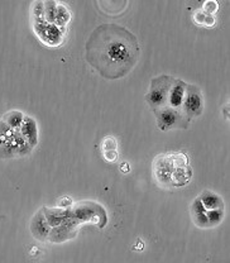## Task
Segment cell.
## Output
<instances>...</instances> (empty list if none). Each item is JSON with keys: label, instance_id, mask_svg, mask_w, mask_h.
<instances>
[{"label": "cell", "instance_id": "obj_1", "mask_svg": "<svg viewBox=\"0 0 230 263\" xmlns=\"http://www.w3.org/2000/svg\"><path fill=\"white\" fill-rule=\"evenodd\" d=\"M139 54L138 38L128 28L114 23L97 27L85 45L87 64L106 80L128 75L138 62Z\"/></svg>", "mask_w": 230, "mask_h": 263}, {"label": "cell", "instance_id": "obj_2", "mask_svg": "<svg viewBox=\"0 0 230 263\" xmlns=\"http://www.w3.org/2000/svg\"><path fill=\"white\" fill-rule=\"evenodd\" d=\"M174 82V78L166 75L158 76L150 81L149 90L146 95V101L153 110L166 106L168 104L169 91H171Z\"/></svg>", "mask_w": 230, "mask_h": 263}, {"label": "cell", "instance_id": "obj_3", "mask_svg": "<svg viewBox=\"0 0 230 263\" xmlns=\"http://www.w3.org/2000/svg\"><path fill=\"white\" fill-rule=\"evenodd\" d=\"M153 111L157 118L158 128L162 132L177 129V128H186L190 122V119L182 113L181 109H174L168 105L156 109Z\"/></svg>", "mask_w": 230, "mask_h": 263}, {"label": "cell", "instance_id": "obj_4", "mask_svg": "<svg viewBox=\"0 0 230 263\" xmlns=\"http://www.w3.org/2000/svg\"><path fill=\"white\" fill-rule=\"evenodd\" d=\"M204 95H202L201 90L196 85H186L185 98H183L182 106H181L182 113L191 120L204 113Z\"/></svg>", "mask_w": 230, "mask_h": 263}, {"label": "cell", "instance_id": "obj_5", "mask_svg": "<svg viewBox=\"0 0 230 263\" xmlns=\"http://www.w3.org/2000/svg\"><path fill=\"white\" fill-rule=\"evenodd\" d=\"M52 228L49 227L47 219H46L43 210H38L33 215L31 220V233L33 237L40 242H48L49 235H51Z\"/></svg>", "mask_w": 230, "mask_h": 263}, {"label": "cell", "instance_id": "obj_6", "mask_svg": "<svg viewBox=\"0 0 230 263\" xmlns=\"http://www.w3.org/2000/svg\"><path fill=\"white\" fill-rule=\"evenodd\" d=\"M79 220L75 218H70L62 223L61 226L54 227L51 230V235H49V242L52 243H62L65 240L71 239L76 233V227H78Z\"/></svg>", "mask_w": 230, "mask_h": 263}, {"label": "cell", "instance_id": "obj_7", "mask_svg": "<svg viewBox=\"0 0 230 263\" xmlns=\"http://www.w3.org/2000/svg\"><path fill=\"white\" fill-rule=\"evenodd\" d=\"M19 133H21L24 141L32 148L38 144V128L37 123H35L33 118L24 115L23 123H22L21 128H19Z\"/></svg>", "mask_w": 230, "mask_h": 263}, {"label": "cell", "instance_id": "obj_8", "mask_svg": "<svg viewBox=\"0 0 230 263\" xmlns=\"http://www.w3.org/2000/svg\"><path fill=\"white\" fill-rule=\"evenodd\" d=\"M43 214H45L46 219H47L48 224L51 228L54 227L61 226L62 223H65L67 219L72 218L73 214L71 210L68 209H61V208H42Z\"/></svg>", "mask_w": 230, "mask_h": 263}, {"label": "cell", "instance_id": "obj_9", "mask_svg": "<svg viewBox=\"0 0 230 263\" xmlns=\"http://www.w3.org/2000/svg\"><path fill=\"white\" fill-rule=\"evenodd\" d=\"M34 29L37 32V34L42 38L45 42L53 43L54 41L59 40L60 31L59 27L54 23H48L46 21H40L34 23Z\"/></svg>", "mask_w": 230, "mask_h": 263}, {"label": "cell", "instance_id": "obj_10", "mask_svg": "<svg viewBox=\"0 0 230 263\" xmlns=\"http://www.w3.org/2000/svg\"><path fill=\"white\" fill-rule=\"evenodd\" d=\"M186 82L182 80H175L174 85L171 87L168 97V104L167 105L171 106L174 109H181L182 106L183 98H185V90H186Z\"/></svg>", "mask_w": 230, "mask_h": 263}, {"label": "cell", "instance_id": "obj_11", "mask_svg": "<svg viewBox=\"0 0 230 263\" xmlns=\"http://www.w3.org/2000/svg\"><path fill=\"white\" fill-rule=\"evenodd\" d=\"M199 199L206 212L214 209H224L223 199H221L218 194L213 193V191H204V193L199 196Z\"/></svg>", "mask_w": 230, "mask_h": 263}, {"label": "cell", "instance_id": "obj_12", "mask_svg": "<svg viewBox=\"0 0 230 263\" xmlns=\"http://www.w3.org/2000/svg\"><path fill=\"white\" fill-rule=\"evenodd\" d=\"M191 212H193L194 221H195L197 227H200V228H210L209 223H207L206 210L202 206L199 197H196V199L194 200L193 205H191Z\"/></svg>", "mask_w": 230, "mask_h": 263}, {"label": "cell", "instance_id": "obj_13", "mask_svg": "<svg viewBox=\"0 0 230 263\" xmlns=\"http://www.w3.org/2000/svg\"><path fill=\"white\" fill-rule=\"evenodd\" d=\"M23 119H24V115L19 110L8 111V113L3 117V122H4L5 124L13 130H19L22 123H23Z\"/></svg>", "mask_w": 230, "mask_h": 263}, {"label": "cell", "instance_id": "obj_14", "mask_svg": "<svg viewBox=\"0 0 230 263\" xmlns=\"http://www.w3.org/2000/svg\"><path fill=\"white\" fill-rule=\"evenodd\" d=\"M206 218L209 227L219 226L224 219V209L209 210V212H206Z\"/></svg>", "mask_w": 230, "mask_h": 263}, {"label": "cell", "instance_id": "obj_15", "mask_svg": "<svg viewBox=\"0 0 230 263\" xmlns=\"http://www.w3.org/2000/svg\"><path fill=\"white\" fill-rule=\"evenodd\" d=\"M218 9L219 4L215 0H207V2H205L204 5H202V12L207 15H213Z\"/></svg>", "mask_w": 230, "mask_h": 263}, {"label": "cell", "instance_id": "obj_16", "mask_svg": "<svg viewBox=\"0 0 230 263\" xmlns=\"http://www.w3.org/2000/svg\"><path fill=\"white\" fill-rule=\"evenodd\" d=\"M103 149L104 152H106V151H115L117 149V141L114 138H111V137H108L103 142Z\"/></svg>", "mask_w": 230, "mask_h": 263}, {"label": "cell", "instance_id": "obj_17", "mask_svg": "<svg viewBox=\"0 0 230 263\" xmlns=\"http://www.w3.org/2000/svg\"><path fill=\"white\" fill-rule=\"evenodd\" d=\"M205 18H206V14H205V13L202 12L201 9L196 10V12L194 13V19H195L196 23H199V24H204Z\"/></svg>", "mask_w": 230, "mask_h": 263}, {"label": "cell", "instance_id": "obj_18", "mask_svg": "<svg viewBox=\"0 0 230 263\" xmlns=\"http://www.w3.org/2000/svg\"><path fill=\"white\" fill-rule=\"evenodd\" d=\"M104 157H105V160L109 161V162H114L118 158V155L115 151H106V152H104Z\"/></svg>", "mask_w": 230, "mask_h": 263}, {"label": "cell", "instance_id": "obj_19", "mask_svg": "<svg viewBox=\"0 0 230 263\" xmlns=\"http://www.w3.org/2000/svg\"><path fill=\"white\" fill-rule=\"evenodd\" d=\"M214 24H215V18H214L213 15H207L206 14V18H205V21H204V26L213 27Z\"/></svg>", "mask_w": 230, "mask_h": 263}]
</instances>
